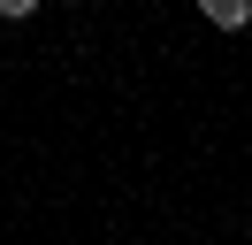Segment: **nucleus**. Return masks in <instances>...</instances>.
I'll return each mask as SVG.
<instances>
[{"mask_svg":"<svg viewBox=\"0 0 252 245\" xmlns=\"http://www.w3.org/2000/svg\"><path fill=\"white\" fill-rule=\"evenodd\" d=\"M199 15H206L214 31H245V23H252V0H199Z\"/></svg>","mask_w":252,"mask_h":245,"instance_id":"nucleus-1","label":"nucleus"},{"mask_svg":"<svg viewBox=\"0 0 252 245\" xmlns=\"http://www.w3.org/2000/svg\"><path fill=\"white\" fill-rule=\"evenodd\" d=\"M38 8H46V0H0V23H31Z\"/></svg>","mask_w":252,"mask_h":245,"instance_id":"nucleus-2","label":"nucleus"}]
</instances>
